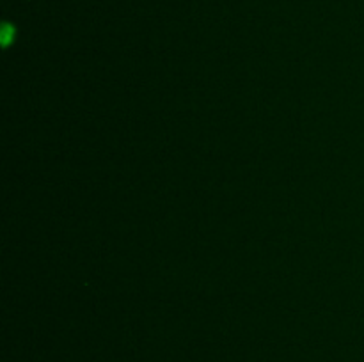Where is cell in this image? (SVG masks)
<instances>
[{
  "label": "cell",
  "mask_w": 364,
  "mask_h": 362,
  "mask_svg": "<svg viewBox=\"0 0 364 362\" xmlns=\"http://www.w3.org/2000/svg\"><path fill=\"white\" fill-rule=\"evenodd\" d=\"M14 38H16L14 25H11L9 21H4L2 28H0V45H2V48H7L14 41Z\"/></svg>",
  "instance_id": "6da1fadb"
}]
</instances>
